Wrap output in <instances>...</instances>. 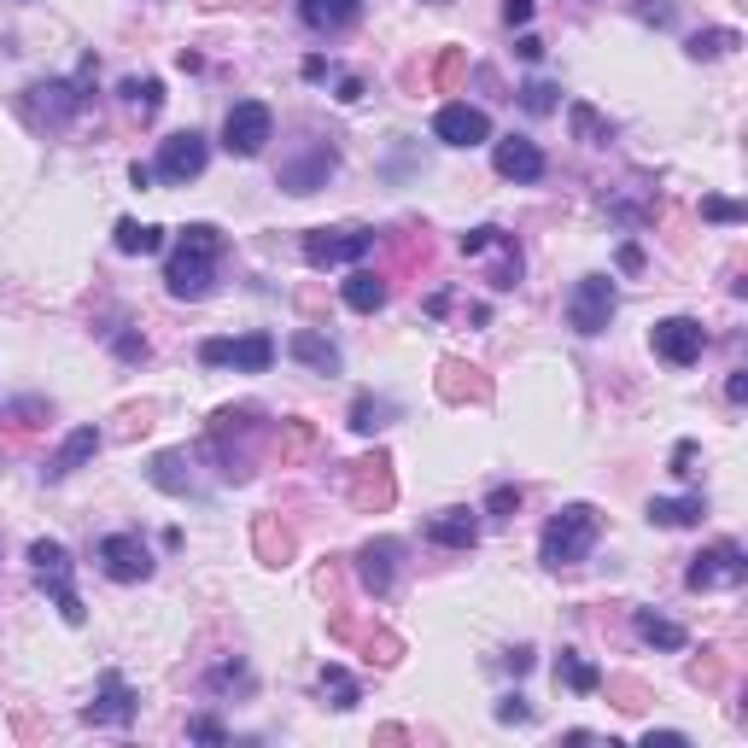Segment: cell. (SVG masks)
<instances>
[{
  "mask_svg": "<svg viewBox=\"0 0 748 748\" xmlns=\"http://www.w3.org/2000/svg\"><path fill=\"white\" fill-rule=\"evenodd\" d=\"M339 170V152L328 141H304V152H293V159H281L276 182L287 187V194H316V187H328V176Z\"/></svg>",
  "mask_w": 748,
  "mask_h": 748,
  "instance_id": "cell-15",
  "label": "cell"
},
{
  "mask_svg": "<svg viewBox=\"0 0 748 748\" xmlns=\"http://www.w3.org/2000/svg\"><path fill=\"white\" fill-rule=\"evenodd\" d=\"M690 463H696V445H690V439H685V445L673 451V474H678V480H690V474H696Z\"/></svg>",
  "mask_w": 748,
  "mask_h": 748,
  "instance_id": "cell-49",
  "label": "cell"
},
{
  "mask_svg": "<svg viewBox=\"0 0 748 748\" xmlns=\"http://www.w3.org/2000/svg\"><path fill=\"white\" fill-rule=\"evenodd\" d=\"M533 12H538V0H503V24H509V30L533 24Z\"/></svg>",
  "mask_w": 748,
  "mask_h": 748,
  "instance_id": "cell-48",
  "label": "cell"
},
{
  "mask_svg": "<svg viewBox=\"0 0 748 748\" xmlns=\"http://www.w3.org/2000/svg\"><path fill=\"white\" fill-rule=\"evenodd\" d=\"M632 626H638V638L650 643V650H667V655H678L690 643V632L678 620H667V615H655V608H638L632 615Z\"/></svg>",
  "mask_w": 748,
  "mask_h": 748,
  "instance_id": "cell-26",
  "label": "cell"
},
{
  "mask_svg": "<svg viewBox=\"0 0 748 748\" xmlns=\"http://www.w3.org/2000/svg\"><path fill=\"white\" fill-rule=\"evenodd\" d=\"M211 690H252V673H246V661H223V667L211 673Z\"/></svg>",
  "mask_w": 748,
  "mask_h": 748,
  "instance_id": "cell-42",
  "label": "cell"
},
{
  "mask_svg": "<svg viewBox=\"0 0 748 748\" xmlns=\"http://www.w3.org/2000/svg\"><path fill=\"white\" fill-rule=\"evenodd\" d=\"M603 690L615 696L620 713H643V708H650V690H643L638 678H603Z\"/></svg>",
  "mask_w": 748,
  "mask_h": 748,
  "instance_id": "cell-38",
  "label": "cell"
},
{
  "mask_svg": "<svg viewBox=\"0 0 748 748\" xmlns=\"http://www.w3.org/2000/svg\"><path fill=\"white\" fill-rule=\"evenodd\" d=\"M398 580V538H369L363 550H357V585L369 591V597H386Z\"/></svg>",
  "mask_w": 748,
  "mask_h": 748,
  "instance_id": "cell-18",
  "label": "cell"
},
{
  "mask_svg": "<svg viewBox=\"0 0 748 748\" xmlns=\"http://www.w3.org/2000/svg\"><path fill=\"white\" fill-rule=\"evenodd\" d=\"M491 164H498V176H503V182H544V170H550L544 147H538V141H526V135H509V141H498Z\"/></svg>",
  "mask_w": 748,
  "mask_h": 748,
  "instance_id": "cell-19",
  "label": "cell"
},
{
  "mask_svg": "<svg viewBox=\"0 0 748 748\" xmlns=\"http://www.w3.org/2000/svg\"><path fill=\"white\" fill-rule=\"evenodd\" d=\"M702 217L708 223H743V206L737 199H702Z\"/></svg>",
  "mask_w": 748,
  "mask_h": 748,
  "instance_id": "cell-46",
  "label": "cell"
},
{
  "mask_svg": "<svg viewBox=\"0 0 748 748\" xmlns=\"http://www.w3.org/2000/svg\"><path fill=\"white\" fill-rule=\"evenodd\" d=\"M135 713H141V696H135V685L124 673H100V690H94V702L82 708V720L89 725H129Z\"/></svg>",
  "mask_w": 748,
  "mask_h": 748,
  "instance_id": "cell-16",
  "label": "cell"
},
{
  "mask_svg": "<svg viewBox=\"0 0 748 748\" xmlns=\"http://www.w3.org/2000/svg\"><path fill=\"white\" fill-rule=\"evenodd\" d=\"M206 164H211L206 135H199V129H182V135H170V141H159V164H152V176L170 182V187H187V182L206 176Z\"/></svg>",
  "mask_w": 748,
  "mask_h": 748,
  "instance_id": "cell-10",
  "label": "cell"
},
{
  "mask_svg": "<svg viewBox=\"0 0 748 748\" xmlns=\"http://www.w3.org/2000/svg\"><path fill=\"white\" fill-rule=\"evenodd\" d=\"M503 667L515 673V678H521V673H533V650H526V643H521V650H509V655H503Z\"/></svg>",
  "mask_w": 748,
  "mask_h": 748,
  "instance_id": "cell-52",
  "label": "cell"
},
{
  "mask_svg": "<svg viewBox=\"0 0 748 748\" xmlns=\"http://www.w3.org/2000/svg\"><path fill=\"white\" fill-rule=\"evenodd\" d=\"M339 299H346V311H357V316H374L386 299H393V287H386L381 269H351L346 287H339Z\"/></svg>",
  "mask_w": 748,
  "mask_h": 748,
  "instance_id": "cell-22",
  "label": "cell"
},
{
  "mask_svg": "<svg viewBox=\"0 0 748 748\" xmlns=\"http://www.w3.org/2000/svg\"><path fill=\"white\" fill-rule=\"evenodd\" d=\"M463 71H468V59H463V54H456V47H451V54L433 65V82H439V89H456V82H463Z\"/></svg>",
  "mask_w": 748,
  "mask_h": 748,
  "instance_id": "cell-44",
  "label": "cell"
},
{
  "mask_svg": "<svg viewBox=\"0 0 748 748\" xmlns=\"http://www.w3.org/2000/svg\"><path fill=\"white\" fill-rule=\"evenodd\" d=\"M428 538L439 550H474V544H480V521H474L468 509H445V515L428 521Z\"/></svg>",
  "mask_w": 748,
  "mask_h": 748,
  "instance_id": "cell-24",
  "label": "cell"
},
{
  "mask_svg": "<svg viewBox=\"0 0 748 748\" xmlns=\"http://www.w3.org/2000/svg\"><path fill=\"white\" fill-rule=\"evenodd\" d=\"M737 42H743L737 30H696V36L685 42V54H690V59H725Z\"/></svg>",
  "mask_w": 748,
  "mask_h": 748,
  "instance_id": "cell-35",
  "label": "cell"
},
{
  "mask_svg": "<svg viewBox=\"0 0 748 748\" xmlns=\"http://www.w3.org/2000/svg\"><path fill=\"white\" fill-rule=\"evenodd\" d=\"M117 94H124V106H135L141 117L164 112V82L159 77H124V89H117Z\"/></svg>",
  "mask_w": 748,
  "mask_h": 748,
  "instance_id": "cell-34",
  "label": "cell"
},
{
  "mask_svg": "<svg viewBox=\"0 0 748 748\" xmlns=\"http://www.w3.org/2000/svg\"><path fill=\"white\" fill-rule=\"evenodd\" d=\"M433 7H445V0H433Z\"/></svg>",
  "mask_w": 748,
  "mask_h": 748,
  "instance_id": "cell-59",
  "label": "cell"
},
{
  "mask_svg": "<svg viewBox=\"0 0 748 748\" xmlns=\"http://www.w3.org/2000/svg\"><path fill=\"white\" fill-rule=\"evenodd\" d=\"M650 346L661 363H673V369H690L696 357L708 351V328L696 316H667V322H655L650 328Z\"/></svg>",
  "mask_w": 748,
  "mask_h": 748,
  "instance_id": "cell-14",
  "label": "cell"
},
{
  "mask_svg": "<svg viewBox=\"0 0 748 748\" xmlns=\"http://www.w3.org/2000/svg\"><path fill=\"white\" fill-rule=\"evenodd\" d=\"M725 398H731V404H743V398H748V374H743V369L725 381Z\"/></svg>",
  "mask_w": 748,
  "mask_h": 748,
  "instance_id": "cell-54",
  "label": "cell"
},
{
  "mask_svg": "<svg viewBox=\"0 0 748 748\" xmlns=\"http://www.w3.org/2000/svg\"><path fill=\"white\" fill-rule=\"evenodd\" d=\"M299 19L316 36H346V30L363 19V0H299Z\"/></svg>",
  "mask_w": 748,
  "mask_h": 748,
  "instance_id": "cell-21",
  "label": "cell"
},
{
  "mask_svg": "<svg viewBox=\"0 0 748 748\" xmlns=\"http://www.w3.org/2000/svg\"><path fill=\"white\" fill-rule=\"evenodd\" d=\"M199 363H206V369L269 374V363H276V339H269L264 328L246 334V339H206V346H199Z\"/></svg>",
  "mask_w": 748,
  "mask_h": 748,
  "instance_id": "cell-11",
  "label": "cell"
},
{
  "mask_svg": "<svg viewBox=\"0 0 748 748\" xmlns=\"http://www.w3.org/2000/svg\"><path fill=\"white\" fill-rule=\"evenodd\" d=\"M439 398L445 404H486L491 398L486 369L463 363V357H445V363H439Z\"/></svg>",
  "mask_w": 748,
  "mask_h": 748,
  "instance_id": "cell-20",
  "label": "cell"
},
{
  "mask_svg": "<svg viewBox=\"0 0 748 748\" xmlns=\"http://www.w3.org/2000/svg\"><path fill=\"white\" fill-rule=\"evenodd\" d=\"M223 252H229V241L211 223H187L176 252H170V264H164V293L182 299V304L206 299L211 281H217V264H223Z\"/></svg>",
  "mask_w": 748,
  "mask_h": 748,
  "instance_id": "cell-1",
  "label": "cell"
},
{
  "mask_svg": "<svg viewBox=\"0 0 748 748\" xmlns=\"http://www.w3.org/2000/svg\"><path fill=\"white\" fill-rule=\"evenodd\" d=\"M287 357L304 363L311 374H339V346L328 334H316V328H299L293 339H287Z\"/></svg>",
  "mask_w": 748,
  "mask_h": 748,
  "instance_id": "cell-23",
  "label": "cell"
},
{
  "mask_svg": "<svg viewBox=\"0 0 748 748\" xmlns=\"http://www.w3.org/2000/svg\"><path fill=\"white\" fill-rule=\"evenodd\" d=\"M650 748H690V737L685 731H650V737H643Z\"/></svg>",
  "mask_w": 748,
  "mask_h": 748,
  "instance_id": "cell-50",
  "label": "cell"
},
{
  "mask_svg": "<svg viewBox=\"0 0 748 748\" xmlns=\"http://www.w3.org/2000/svg\"><path fill=\"white\" fill-rule=\"evenodd\" d=\"M748 580V556H743V544H708L702 556H690V568H685V585L690 591H737Z\"/></svg>",
  "mask_w": 748,
  "mask_h": 748,
  "instance_id": "cell-6",
  "label": "cell"
},
{
  "mask_svg": "<svg viewBox=\"0 0 748 748\" xmlns=\"http://www.w3.org/2000/svg\"><path fill=\"white\" fill-rule=\"evenodd\" d=\"M515 54H521L526 65H538V59H544V42H538V36H521V42H515Z\"/></svg>",
  "mask_w": 748,
  "mask_h": 748,
  "instance_id": "cell-53",
  "label": "cell"
},
{
  "mask_svg": "<svg viewBox=\"0 0 748 748\" xmlns=\"http://www.w3.org/2000/svg\"><path fill=\"white\" fill-rule=\"evenodd\" d=\"M620 269H643V246H620Z\"/></svg>",
  "mask_w": 748,
  "mask_h": 748,
  "instance_id": "cell-56",
  "label": "cell"
},
{
  "mask_svg": "<svg viewBox=\"0 0 748 748\" xmlns=\"http://www.w3.org/2000/svg\"><path fill=\"white\" fill-rule=\"evenodd\" d=\"M252 544H258V561H269V568H287V561H293V533L281 526V515L252 521Z\"/></svg>",
  "mask_w": 748,
  "mask_h": 748,
  "instance_id": "cell-27",
  "label": "cell"
},
{
  "mask_svg": "<svg viewBox=\"0 0 748 748\" xmlns=\"http://www.w3.org/2000/svg\"><path fill=\"white\" fill-rule=\"evenodd\" d=\"M597 538H603V515L591 503H568V509H556L550 521H544V538H538V556H544V568H580V561L597 550Z\"/></svg>",
  "mask_w": 748,
  "mask_h": 748,
  "instance_id": "cell-2",
  "label": "cell"
},
{
  "mask_svg": "<svg viewBox=\"0 0 748 748\" xmlns=\"http://www.w3.org/2000/svg\"><path fill=\"white\" fill-rule=\"evenodd\" d=\"M521 503H526V491H521V486H491V498H486V515L509 521V515H515Z\"/></svg>",
  "mask_w": 748,
  "mask_h": 748,
  "instance_id": "cell-40",
  "label": "cell"
},
{
  "mask_svg": "<svg viewBox=\"0 0 748 748\" xmlns=\"http://www.w3.org/2000/svg\"><path fill=\"white\" fill-rule=\"evenodd\" d=\"M556 685H568L573 696H597V690H603V667H591L585 655L561 650V661H556Z\"/></svg>",
  "mask_w": 748,
  "mask_h": 748,
  "instance_id": "cell-30",
  "label": "cell"
},
{
  "mask_svg": "<svg viewBox=\"0 0 748 748\" xmlns=\"http://www.w3.org/2000/svg\"><path fill=\"white\" fill-rule=\"evenodd\" d=\"M112 351L124 357V363H147V357H152V346L141 334H112Z\"/></svg>",
  "mask_w": 748,
  "mask_h": 748,
  "instance_id": "cell-45",
  "label": "cell"
},
{
  "mask_svg": "<svg viewBox=\"0 0 748 748\" xmlns=\"http://www.w3.org/2000/svg\"><path fill=\"white\" fill-rule=\"evenodd\" d=\"M30 568H36V585L59 603L65 620H71V626L89 620V608H82V597H77V580H71V550H65L59 538H36V544H30Z\"/></svg>",
  "mask_w": 748,
  "mask_h": 748,
  "instance_id": "cell-4",
  "label": "cell"
},
{
  "mask_svg": "<svg viewBox=\"0 0 748 748\" xmlns=\"http://www.w3.org/2000/svg\"><path fill=\"white\" fill-rule=\"evenodd\" d=\"M433 135L445 147H486L491 141V117L480 106H468V100H451V106H439Z\"/></svg>",
  "mask_w": 748,
  "mask_h": 748,
  "instance_id": "cell-17",
  "label": "cell"
},
{
  "mask_svg": "<svg viewBox=\"0 0 748 748\" xmlns=\"http://www.w3.org/2000/svg\"><path fill=\"white\" fill-rule=\"evenodd\" d=\"M708 515V498L690 491V498H650V521L655 526H696Z\"/></svg>",
  "mask_w": 748,
  "mask_h": 748,
  "instance_id": "cell-29",
  "label": "cell"
},
{
  "mask_svg": "<svg viewBox=\"0 0 748 748\" xmlns=\"http://www.w3.org/2000/svg\"><path fill=\"white\" fill-rule=\"evenodd\" d=\"M690 678H696V685H708V690H713V685H720V661H713V655H708V661H696V667H690Z\"/></svg>",
  "mask_w": 748,
  "mask_h": 748,
  "instance_id": "cell-51",
  "label": "cell"
},
{
  "mask_svg": "<svg viewBox=\"0 0 748 748\" xmlns=\"http://www.w3.org/2000/svg\"><path fill=\"white\" fill-rule=\"evenodd\" d=\"M381 234L374 229H311L304 234V264L311 269H339V264H363Z\"/></svg>",
  "mask_w": 748,
  "mask_h": 748,
  "instance_id": "cell-8",
  "label": "cell"
},
{
  "mask_svg": "<svg viewBox=\"0 0 748 748\" xmlns=\"http://www.w3.org/2000/svg\"><path fill=\"white\" fill-rule=\"evenodd\" d=\"M276 141V112L264 100H234L229 117H223V147L234 159H258V152Z\"/></svg>",
  "mask_w": 748,
  "mask_h": 748,
  "instance_id": "cell-7",
  "label": "cell"
},
{
  "mask_svg": "<svg viewBox=\"0 0 748 748\" xmlns=\"http://www.w3.org/2000/svg\"><path fill=\"white\" fill-rule=\"evenodd\" d=\"M89 77H94V59H82L77 82H59V77L54 82H30V89H24V117L36 129H65L82 106H89V94H82V82H89Z\"/></svg>",
  "mask_w": 748,
  "mask_h": 748,
  "instance_id": "cell-3",
  "label": "cell"
},
{
  "mask_svg": "<svg viewBox=\"0 0 748 748\" xmlns=\"http://www.w3.org/2000/svg\"><path fill=\"white\" fill-rule=\"evenodd\" d=\"M393 416H398V410H393L386 398H374V393H363V398L351 404V428H357V433H381Z\"/></svg>",
  "mask_w": 748,
  "mask_h": 748,
  "instance_id": "cell-36",
  "label": "cell"
},
{
  "mask_svg": "<svg viewBox=\"0 0 748 748\" xmlns=\"http://www.w3.org/2000/svg\"><path fill=\"white\" fill-rule=\"evenodd\" d=\"M159 246H164V229L135 223V217L117 223V252H124V258H147V252H159Z\"/></svg>",
  "mask_w": 748,
  "mask_h": 748,
  "instance_id": "cell-33",
  "label": "cell"
},
{
  "mask_svg": "<svg viewBox=\"0 0 748 748\" xmlns=\"http://www.w3.org/2000/svg\"><path fill=\"white\" fill-rule=\"evenodd\" d=\"M480 252H491V287H498V293H515L521 287V246H515V234H503V229H468L463 234V258H480Z\"/></svg>",
  "mask_w": 748,
  "mask_h": 748,
  "instance_id": "cell-9",
  "label": "cell"
},
{
  "mask_svg": "<svg viewBox=\"0 0 748 748\" xmlns=\"http://www.w3.org/2000/svg\"><path fill=\"white\" fill-rule=\"evenodd\" d=\"M339 100H346V106H357V100H363V77H346V82H339Z\"/></svg>",
  "mask_w": 748,
  "mask_h": 748,
  "instance_id": "cell-55",
  "label": "cell"
},
{
  "mask_svg": "<svg viewBox=\"0 0 748 748\" xmlns=\"http://www.w3.org/2000/svg\"><path fill=\"white\" fill-rule=\"evenodd\" d=\"M94 556H100V568H106V580H117V585L152 580V550L141 544V533H106Z\"/></svg>",
  "mask_w": 748,
  "mask_h": 748,
  "instance_id": "cell-13",
  "label": "cell"
},
{
  "mask_svg": "<svg viewBox=\"0 0 748 748\" xmlns=\"http://www.w3.org/2000/svg\"><path fill=\"white\" fill-rule=\"evenodd\" d=\"M187 737L194 743H229V725L211 720V713H199V720H187Z\"/></svg>",
  "mask_w": 748,
  "mask_h": 748,
  "instance_id": "cell-43",
  "label": "cell"
},
{
  "mask_svg": "<svg viewBox=\"0 0 748 748\" xmlns=\"http://www.w3.org/2000/svg\"><path fill=\"white\" fill-rule=\"evenodd\" d=\"M187 468V451H164V456H152V486L159 491H170V498H187L194 491V474H182Z\"/></svg>",
  "mask_w": 748,
  "mask_h": 748,
  "instance_id": "cell-31",
  "label": "cell"
},
{
  "mask_svg": "<svg viewBox=\"0 0 748 748\" xmlns=\"http://www.w3.org/2000/svg\"><path fill=\"white\" fill-rule=\"evenodd\" d=\"M100 445H106V433H100V428H77V433L65 439L59 456H54V463H47L42 474H47V480H65V474H77V468L89 463V456H94Z\"/></svg>",
  "mask_w": 748,
  "mask_h": 748,
  "instance_id": "cell-25",
  "label": "cell"
},
{
  "mask_svg": "<svg viewBox=\"0 0 748 748\" xmlns=\"http://www.w3.org/2000/svg\"><path fill=\"white\" fill-rule=\"evenodd\" d=\"M615 311H620L615 276H585V281L568 293V328L585 334V339H597L608 322H615Z\"/></svg>",
  "mask_w": 748,
  "mask_h": 748,
  "instance_id": "cell-5",
  "label": "cell"
},
{
  "mask_svg": "<svg viewBox=\"0 0 748 748\" xmlns=\"http://www.w3.org/2000/svg\"><path fill=\"white\" fill-rule=\"evenodd\" d=\"M129 182H135V187H152L159 176H152V164H135V170H129Z\"/></svg>",
  "mask_w": 748,
  "mask_h": 748,
  "instance_id": "cell-58",
  "label": "cell"
},
{
  "mask_svg": "<svg viewBox=\"0 0 748 748\" xmlns=\"http://www.w3.org/2000/svg\"><path fill=\"white\" fill-rule=\"evenodd\" d=\"M498 720H503V725H526V720H533L526 696H503V702H498Z\"/></svg>",
  "mask_w": 748,
  "mask_h": 748,
  "instance_id": "cell-47",
  "label": "cell"
},
{
  "mask_svg": "<svg viewBox=\"0 0 748 748\" xmlns=\"http://www.w3.org/2000/svg\"><path fill=\"white\" fill-rule=\"evenodd\" d=\"M568 124H573V135H580L585 147H603V141H615V124L597 112V106H585V100H573L568 106Z\"/></svg>",
  "mask_w": 748,
  "mask_h": 748,
  "instance_id": "cell-32",
  "label": "cell"
},
{
  "mask_svg": "<svg viewBox=\"0 0 748 748\" xmlns=\"http://www.w3.org/2000/svg\"><path fill=\"white\" fill-rule=\"evenodd\" d=\"M363 650H369V661H381V667H393V661L404 655V643H398L393 632H369V638H363Z\"/></svg>",
  "mask_w": 748,
  "mask_h": 748,
  "instance_id": "cell-41",
  "label": "cell"
},
{
  "mask_svg": "<svg viewBox=\"0 0 748 748\" xmlns=\"http://www.w3.org/2000/svg\"><path fill=\"white\" fill-rule=\"evenodd\" d=\"M346 491H351V509H363V515H374V509H393V498H398L393 456H386V451H374V456H363V463H351V480H346Z\"/></svg>",
  "mask_w": 748,
  "mask_h": 748,
  "instance_id": "cell-12",
  "label": "cell"
},
{
  "mask_svg": "<svg viewBox=\"0 0 748 748\" xmlns=\"http://www.w3.org/2000/svg\"><path fill=\"white\" fill-rule=\"evenodd\" d=\"M556 82H544V77H533V82H521V106L533 112V117H550L556 112Z\"/></svg>",
  "mask_w": 748,
  "mask_h": 748,
  "instance_id": "cell-39",
  "label": "cell"
},
{
  "mask_svg": "<svg viewBox=\"0 0 748 748\" xmlns=\"http://www.w3.org/2000/svg\"><path fill=\"white\" fill-rule=\"evenodd\" d=\"M316 696H322V708H334V713H346V708H357L363 702V690H357V678L346 673V667H322V678H316Z\"/></svg>",
  "mask_w": 748,
  "mask_h": 748,
  "instance_id": "cell-28",
  "label": "cell"
},
{
  "mask_svg": "<svg viewBox=\"0 0 748 748\" xmlns=\"http://www.w3.org/2000/svg\"><path fill=\"white\" fill-rule=\"evenodd\" d=\"M304 77H311V82H316V77H328V59L311 54V59H304Z\"/></svg>",
  "mask_w": 748,
  "mask_h": 748,
  "instance_id": "cell-57",
  "label": "cell"
},
{
  "mask_svg": "<svg viewBox=\"0 0 748 748\" xmlns=\"http://www.w3.org/2000/svg\"><path fill=\"white\" fill-rule=\"evenodd\" d=\"M316 451V428L311 421H281V463H299V456Z\"/></svg>",
  "mask_w": 748,
  "mask_h": 748,
  "instance_id": "cell-37",
  "label": "cell"
}]
</instances>
